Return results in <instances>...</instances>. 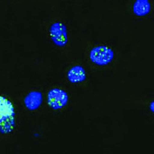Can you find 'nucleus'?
Segmentation results:
<instances>
[{
	"mask_svg": "<svg viewBox=\"0 0 154 154\" xmlns=\"http://www.w3.org/2000/svg\"><path fill=\"white\" fill-rule=\"evenodd\" d=\"M113 57L112 50L106 46H99L93 48L89 54L91 61L99 66L108 64L112 61Z\"/></svg>",
	"mask_w": 154,
	"mask_h": 154,
	"instance_id": "f257e3e1",
	"label": "nucleus"
},
{
	"mask_svg": "<svg viewBox=\"0 0 154 154\" xmlns=\"http://www.w3.org/2000/svg\"><path fill=\"white\" fill-rule=\"evenodd\" d=\"M49 34L51 40L58 46H63L68 42L66 25L63 23H53L49 29Z\"/></svg>",
	"mask_w": 154,
	"mask_h": 154,
	"instance_id": "f03ea898",
	"label": "nucleus"
},
{
	"mask_svg": "<svg viewBox=\"0 0 154 154\" xmlns=\"http://www.w3.org/2000/svg\"><path fill=\"white\" fill-rule=\"evenodd\" d=\"M68 97L66 91L62 89L54 88L48 93L47 102L48 105L53 109H60L66 106Z\"/></svg>",
	"mask_w": 154,
	"mask_h": 154,
	"instance_id": "7ed1b4c3",
	"label": "nucleus"
},
{
	"mask_svg": "<svg viewBox=\"0 0 154 154\" xmlns=\"http://www.w3.org/2000/svg\"><path fill=\"white\" fill-rule=\"evenodd\" d=\"M42 102V93L36 91L30 92L24 99L25 106L29 110H34L37 109L41 106Z\"/></svg>",
	"mask_w": 154,
	"mask_h": 154,
	"instance_id": "20e7f679",
	"label": "nucleus"
},
{
	"mask_svg": "<svg viewBox=\"0 0 154 154\" xmlns=\"http://www.w3.org/2000/svg\"><path fill=\"white\" fill-rule=\"evenodd\" d=\"M14 115L15 111L12 103L4 97L0 96V120Z\"/></svg>",
	"mask_w": 154,
	"mask_h": 154,
	"instance_id": "39448f33",
	"label": "nucleus"
},
{
	"mask_svg": "<svg viewBox=\"0 0 154 154\" xmlns=\"http://www.w3.org/2000/svg\"><path fill=\"white\" fill-rule=\"evenodd\" d=\"M85 78V71L81 66H73L68 72V79L71 83L82 82Z\"/></svg>",
	"mask_w": 154,
	"mask_h": 154,
	"instance_id": "423d86ee",
	"label": "nucleus"
},
{
	"mask_svg": "<svg viewBox=\"0 0 154 154\" xmlns=\"http://www.w3.org/2000/svg\"><path fill=\"white\" fill-rule=\"evenodd\" d=\"M151 5L148 0H136L134 3L133 11L138 16H144L149 13Z\"/></svg>",
	"mask_w": 154,
	"mask_h": 154,
	"instance_id": "0eeeda50",
	"label": "nucleus"
},
{
	"mask_svg": "<svg viewBox=\"0 0 154 154\" xmlns=\"http://www.w3.org/2000/svg\"><path fill=\"white\" fill-rule=\"evenodd\" d=\"M15 127L14 116L9 117L0 120V132L2 134H8L11 132Z\"/></svg>",
	"mask_w": 154,
	"mask_h": 154,
	"instance_id": "6e6552de",
	"label": "nucleus"
},
{
	"mask_svg": "<svg viewBox=\"0 0 154 154\" xmlns=\"http://www.w3.org/2000/svg\"><path fill=\"white\" fill-rule=\"evenodd\" d=\"M149 108H150V110H151L153 112H154V102L153 101H152L151 105H149Z\"/></svg>",
	"mask_w": 154,
	"mask_h": 154,
	"instance_id": "1a4fd4ad",
	"label": "nucleus"
}]
</instances>
